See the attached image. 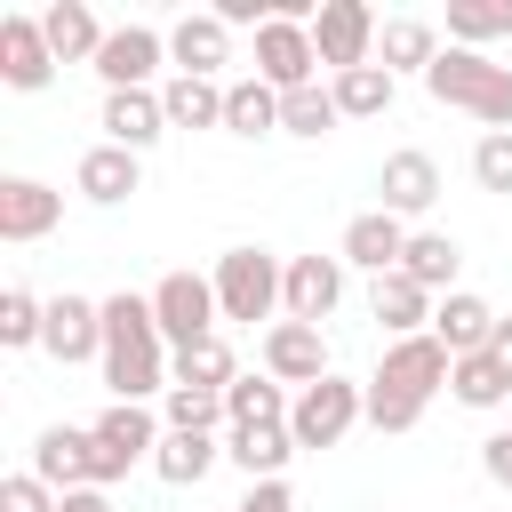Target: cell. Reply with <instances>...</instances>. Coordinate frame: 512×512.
<instances>
[{
    "label": "cell",
    "instance_id": "11",
    "mask_svg": "<svg viewBox=\"0 0 512 512\" xmlns=\"http://www.w3.org/2000/svg\"><path fill=\"white\" fill-rule=\"evenodd\" d=\"M56 216H64V192H48L40 176H0V240H8V248L48 240Z\"/></svg>",
    "mask_w": 512,
    "mask_h": 512
},
{
    "label": "cell",
    "instance_id": "36",
    "mask_svg": "<svg viewBox=\"0 0 512 512\" xmlns=\"http://www.w3.org/2000/svg\"><path fill=\"white\" fill-rule=\"evenodd\" d=\"M160 424H168V432H216V424H232V416H224V392L168 384V400H160Z\"/></svg>",
    "mask_w": 512,
    "mask_h": 512
},
{
    "label": "cell",
    "instance_id": "1",
    "mask_svg": "<svg viewBox=\"0 0 512 512\" xmlns=\"http://www.w3.org/2000/svg\"><path fill=\"white\" fill-rule=\"evenodd\" d=\"M104 384H112V400H168V336H160V320H152V296H104Z\"/></svg>",
    "mask_w": 512,
    "mask_h": 512
},
{
    "label": "cell",
    "instance_id": "41",
    "mask_svg": "<svg viewBox=\"0 0 512 512\" xmlns=\"http://www.w3.org/2000/svg\"><path fill=\"white\" fill-rule=\"evenodd\" d=\"M232 512H296V496H288V480H248V496Z\"/></svg>",
    "mask_w": 512,
    "mask_h": 512
},
{
    "label": "cell",
    "instance_id": "33",
    "mask_svg": "<svg viewBox=\"0 0 512 512\" xmlns=\"http://www.w3.org/2000/svg\"><path fill=\"white\" fill-rule=\"evenodd\" d=\"M328 96H336V112H344V120H376V112H392V72H384V64L336 72V80H328Z\"/></svg>",
    "mask_w": 512,
    "mask_h": 512
},
{
    "label": "cell",
    "instance_id": "21",
    "mask_svg": "<svg viewBox=\"0 0 512 512\" xmlns=\"http://www.w3.org/2000/svg\"><path fill=\"white\" fill-rule=\"evenodd\" d=\"M168 56H176V72H192V80H216V64L232 56V24H224L216 8H200V16H184V24L168 32Z\"/></svg>",
    "mask_w": 512,
    "mask_h": 512
},
{
    "label": "cell",
    "instance_id": "26",
    "mask_svg": "<svg viewBox=\"0 0 512 512\" xmlns=\"http://www.w3.org/2000/svg\"><path fill=\"white\" fill-rule=\"evenodd\" d=\"M456 264H464V248H456L448 232H408V256H400V272H408L416 288H432V296H456Z\"/></svg>",
    "mask_w": 512,
    "mask_h": 512
},
{
    "label": "cell",
    "instance_id": "42",
    "mask_svg": "<svg viewBox=\"0 0 512 512\" xmlns=\"http://www.w3.org/2000/svg\"><path fill=\"white\" fill-rule=\"evenodd\" d=\"M480 472H488L496 488H512V432H488V440H480Z\"/></svg>",
    "mask_w": 512,
    "mask_h": 512
},
{
    "label": "cell",
    "instance_id": "12",
    "mask_svg": "<svg viewBox=\"0 0 512 512\" xmlns=\"http://www.w3.org/2000/svg\"><path fill=\"white\" fill-rule=\"evenodd\" d=\"M344 304V256H288V288H280V312L320 328L328 312Z\"/></svg>",
    "mask_w": 512,
    "mask_h": 512
},
{
    "label": "cell",
    "instance_id": "22",
    "mask_svg": "<svg viewBox=\"0 0 512 512\" xmlns=\"http://www.w3.org/2000/svg\"><path fill=\"white\" fill-rule=\"evenodd\" d=\"M72 184H80V200L120 208V200L144 184V168H136V152H120V144H88V152H80V168H72Z\"/></svg>",
    "mask_w": 512,
    "mask_h": 512
},
{
    "label": "cell",
    "instance_id": "39",
    "mask_svg": "<svg viewBox=\"0 0 512 512\" xmlns=\"http://www.w3.org/2000/svg\"><path fill=\"white\" fill-rule=\"evenodd\" d=\"M472 176H480V192H512V136L504 128L472 144Z\"/></svg>",
    "mask_w": 512,
    "mask_h": 512
},
{
    "label": "cell",
    "instance_id": "28",
    "mask_svg": "<svg viewBox=\"0 0 512 512\" xmlns=\"http://www.w3.org/2000/svg\"><path fill=\"white\" fill-rule=\"evenodd\" d=\"M376 48H384V72H432V64H440V32H432L424 16H392V24L376 32Z\"/></svg>",
    "mask_w": 512,
    "mask_h": 512
},
{
    "label": "cell",
    "instance_id": "34",
    "mask_svg": "<svg viewBox=\"0 0 512 512\" xmlns=\"http://www.w3.org/2000/svg\"><path fill=\"white\" fill-rule=\"evenodd\" d=\"M288 408H296V400H280L272 376H232V392H224L232 432H240V424H288Z\"/></svg>",
    "mask_w": 512,
    "mask_h": 512
},
{
    "label": "cell",
    "instance_id": "37",
    "mask_svg": "<svg viewBox=\"0 0 512 512\" xmlns=\"http://www.w3.org/2000/svg\"><path fill=\"white\" fill-rule=\"evenodd\" d=\"M496 32H512V0H448V40L456 48H480Z\"/></svg>",
    "mask_w": 512,
    "mask_h": 512
},
{
    "label": "cell",
    "instance_id": "6",
    "mask_svg": "<svg viewBox=\"0 0 512 512\" xmlns=\"http://www.w3.org/2000/svg\"><path fill=\"white\" fill-rule=\"evenodd\" d=\"M152 320H160L168 352H184V344L216 336V320H224V304H216V280H200V272H168V280L152 288Z\"/></svg>",
    "mask_w": 512,
    "mask_h": 512
},
{
    "label": "cell",
    "instance_id": "15",
    "mask_svg": "<svg viewBox=\"0 0 512 512\" xmlns=\"http://www.w3.org/2000/svg\"><path fill=\"white\" fill-rule=\"evenodd\" d=\"M376 192H384V200H376V208H384V216H400V224H408V216H424V208H432V200H440V160H432V152H416V144H408V152H392V160H384V168H376Z\"/></svg>",
    "mask_w": 512,
    "mask_h": 512
},
{
    "label": "cell",
    "instance_id": "38",
    "mask_svg": "<svg viewBox=\"0 0 512 512\" xmlns=\"http://www.w3.org/2000/svg\"><path fill=\"white\" fill-rule=\"evenodd\" d=\"M40 328H48V304H40L32 288H8V296H0V344L24 352V344H40Z\"/></svg>",
    "mask_w": 512,
    "mask_h": 512
},
{
    "label": "cell",
    "instance_id": "18",
    "mask_svg": "<svg viewBox=\"0 0 512 512\" xmlns=\"http://www.w3.org/2000/svg\"><path fill=\"white\" fill-rule=\"evenodd\" d=\"M96 128H104V144H120V152H144V144H160V136H168V104H160L152 88H112Z\"/></svg>",
    "mask_w": 512,
    "mask_h": 512
},
{
    "label": "cell",
    "instance_id": "3",
    "mask_svg": "<svg viewBox=\"0 0 512 512\" xmlns=\"http://www.w3.org/2000/svg\"><path fill=\"white\" fill-rule=\"evenodd\" d=\"M424 88H432L440 104L472 112L488 136H496V128L512 136V64H488L480 48H440V64L424 72Z\"/></svg>",
    "mask_w": 512,
    "mask_h": 512
},
{
    "label": "cell",
    "instance_id": "10",
    "mask_svg": "<svg viewBox=\"0 0 512 512\" xmlns=\"http://www.w3.org/2000/svg\"><path fill=\"white\" fill-rule=\"evenodd\" d=\"M312 64H320V48H312V24H288V16H272V24L256 32V80H272L280 96H288V88H312Z\"/></svg>",
    "mask_w": 512,
    "mask_h": 512
},
{
    "label": "cell",
    "instance_id": "32",
    "mask_svg": "<svg viewBox=\"0 0 512 512\" xmlns=\"http://www.w3.org/2000/svg\"><path fill=\"white\" fill-rule=\"evenodd\" d=\"M216 456H224V448H216L208 432H168V440H160V456H152V472H160L168 488H200Z\"/></svg>",
    "mask_w": 512,
    "mask_h": 512
},
{
    "label": "cell",
    "instance_id": "43",
    "mask_svg": "<svg viewBox=\"0 0 512 512\" xmlns=\"http://www.w3.org/2000/svg\"><path fill=\"white\" fill-rule=\"evenodd\" d=\"M56 512H112V496H104V488H72Z\"/></svg>",
    "mask_w": 512,
    "mask_h": 512
},
{
    "label": "cell",
    "instance_id": "9",
    "mask_svg": "<svg viewBox=\"0 0 512 512\" xmlns=\"http://www.w3.org/2000/svg\"><path fill=\"white\" fill-rule=\"evenodd\" d=\"M376 16H368V0H328L320 8V24H312V48H320V64L328 72H360V64H376Z\"/></svg>",
    "mask_w": 512,
    "mask_h": 512
},
{
    "label": "cell",
    "instance_id": "44",
    "mask_svg": "<svg viewBox=\"0 0 512 512\" xmlns=\"http://www.w3.org/2000/svg\"><path fill=\"white\" fill-rule=\"evenodd\" d=\"M488 352H496V360L512 368V320H496V336H488Z\"/></svg>",
    "mask_w": 512,
    "mask_h": 512
},
{
    "label": "cell",
    "instance_id": "20",
    "mask_svg": "<svg viewBox=\"0 0 512 512\" xmlns=\"http://www.w3.org/2000/svg\"><path fill=\"white\" fill-rule=\"evenodd\" d=\"M368 312H376V328L400 344V336H424V328H432L440 296H432V288H416L408 272H384V280H376V296H368Z\"/></svg>",
    "mask_w": 512,
    "mask_h": 512
},
{
    "label": "cell",
    "instance_id": "40",
    "mask_svg": "<svg viewBox=\"0 0 512 512\" xmlns=\"http://www.w3.org/2000/svg\"><path fill=\"white\" fill-rule=\"evenodd\" d=\"M64 496L40 480V472H16V480H0V512H56Z\"/></svg>",
    "mask_w": 512,
    "mask_h": 512
},
{
    "label": "cell",
    "instance_id": "5",
    "mask_svg": "<svg viewBox=\"0 0 512 512\" xmlns=\"http://www.w3.org/2000/svg\"><path fill=\"white\" fill-rule=\"evenodd\" d=\"M360 416H368V384H352V376H320V384L296 392L288 432H296V448H336Z\"/></svg>",
    "mask_w": 512,
    "mask_h": 512
},
{
    "label": "cell",
    "instance_id": "23",
    "mask_svg": "<svg viewBox=\"0 0 512 512\" xmlns=\"http://www.w3.org/2000/svg\"><path fill=\"white\" fill-rule=\"evenodd\" d=\"M432 336L448 344V360H464V352H488V336H496V312H488V296H472V288L440 296V312H432Z\"/></svg>",
    "mask_w": 512,
    "mask_h": 512
},
{
    "label": "cell",
    "instance_id": "24",
    "mask_svg": "<svg viewBox=\"0 0 512 512\" xmlns=\"http://www.w3.org/2000/svg\"><path fill=\"white\" fill-rule=\"evenodd\" d=\"M40 32H48L56 64H96V48L112 40V32L96 24V8H88V0H56V8L40 16Z\"/></svg>",
    "mask_w": 512,
    "mask_h": 512
},
{
    "label": "cell",
    "instance_id": "17",
    "mask_svg": "<svg viewBox=\"0 0 512 512\" xmlns=\"http://www.w3.org/2000/svg\"><path fill=\"white\" fill-rule=\"evenodd\" d=\"M0 80L24 88V96L56 80V48H48L40 16H0Z\"/></svg>",
    "mask_w": 512,
    "mask_h": 512
},
{
    "label": "cell",
    "instance_id": "2",
    "mask_svg": "<svg viewBox=\"0 0 512 512\" xmlns=\"http://www.w3.org/2000/svg\"><path fill=\"white\" fill-rule=\"evenodd\" d=\"M448 344L424 328V336H400V344H384V368L368 376V424L376 432H416L424 424V400L448 384Z\"/></svg>",
    "mask_w": 512,
    "mask_h": 512
},
{
    "label": "cell",
    "instance_id": "35",
    "mask_svg": "<svg viewBox=\"0 0 512 512\" xmlns=\"http://www.w3.org/2000/svg\"><path fill=\"white\" fill-rule=\"evenodd\" d=\"M336 120H344V112H336V96H328L320 80H312V88H288V96H280V128H288V136H304V144H320V136L336 128Z\"/></svg>",
    "mask_w": 512,
    "mask_h": 512
},
{
    "label": "cell",
    "instance_id": "29",
    "mask_svg": "<svg viewBox=\"0 0 512 512\" xmlns=\"http://www.w3.org/2000/svg\"><path fill=\"white\" fill-rule=\"evenodd\" d=\"M160 104H168V128H224V80L176 72V80L160 88Z\"/></svg>",
    "mask_w": 512,
    "mask_h": 512
},
{
    "label": "cell",
    "instance_id": "31",
    "mask_svg": "<svg viewBox=\"0 0 512 512\" xmlns=\"http://www.w3.org/2000/svg\"><path fill=\"white\" fill-rule=\"evenodd\" d=\"M448 392H456L464 408H504V400H512V368H504L496 352H464V360L448 368Z\"/></svg>",
    "mask_w": 512,
    "mask_h": 512
},
{
    "label": "cell",
    "instance_id": "16",
    "mask_svg": "<svg viewBox=\"0 0 512 512\" xmlns=\"http://www.w3.org/2000/svg\"><path fill=\"white\" fill-rule=\"evenodd\" d=\"M264 376L272 384H320V376H336L328 368V344H320V328H304V320H280V328H264Z\"/></svg>",
    "mask_w": 512,
    "mask_h": 512
},
{
    "label": "cell",
    "instance_id": "27",
    "mask_svg": "<svg viewBox=\"0 0 512 512\" xmlns=\"http://www.w3.org/2000/svg\"><path fill=\"white\" fill-rule=\"evenodd\" d=\"M168 376H176V384H192V392H232L240 360H232V344H224V336H200V344L168 352Z\"/></svg>",
    "mask_w": 512,
    "mask_h": 512
},
{
    "label": "cell",
    "instance_id": "25",
    "mask_svg": "<svg viewBox=\"0 0 512 512\" xmlns=\"http://www.w3.org/2000/svg\"><path fill=\"white\" fill-rule=\"evenodd\" d=\"M224 456H232L248 480H280V472H288V456H304V448H296V432H288V424H240V432L224 440Z\"/></svg>",
    "mask_w": 512,
    "mask_h": 512
},
{
    "label": "cell",
    "instance_id": "30",
    "mask_svg": "<svg viewBox=\"0 0 512 512\" xmlns=\"http://www.w3.org/2000/svg\"><path fill=\"white\" fill-rule=\"evenodd\" d=\"M224 128H232V136H272V128H280V88L256 80V72L232 80V88H224Z\"/></svg>",
    "mask_w": 512,
    "mask_h": 512
},
{
    "label": "cell",
    "instance_id": "19",
    "mask_svg": "<svg viewBox=\"0 0 512 512\" xmlns=\"http://www.w3.org/2000/svg\"><path fill=\"white\" fill-rule=\"evenodd\" d=\"M344 264H360V272H400V256H408V224L400 216H384V208H368V216H352L344 224V248H336Z\"/></svg>",
    "mask_w": 512,
    "mask_h": 512
},
{
    "label": "cell",
    "instance_id": "4",
    "mask_svg": "<svg viewBox=\"0 0 512 512\" xmlns=\"http://www.w3.org/2000/svg\"><path fill=\"white\" fill-rule=\"evenodd\" d=\"M280 288H288V264H272L264 248H224L216 256V304H224V320H272Z\"/></svg>",
    "mask_w": 512,
    "mask_h": 512
},
{
    "label": "cell",
    "instance_id": "13",
    "mask_svg": "<svg viewBox=\"0 0 512 512\" xmlns=\"http://www.w3.org/2000/svg\"><path fill=\"white\" fill-rule=\"evenodd\" d=\"M40 352L48 360H104V304L88 296H48V328H40Z\"/></svg>",
    "mask_w": 512,
    "mask_h": 512
},
{
    "label": "cell",
    "instance_id": "14",
    "mask_svg": "<svg viewBox=\"0 0 512 512\" xmlns=\"http://www.w3.org/2000/svg\"><path fill=\"white\" fill-rule=\"evenodd\" d=\"M160 56H168V32H152V24H120V32L96 48V80H104V96H112V88H144V80L160 72Z\"/></svg>",
    "mask_w": 512,
    "mask_h": 512
},
{
    "label": "cell",
    "instance_id": "8",
    "mask_svg": "<svg viewBox=\"0 0 512 512\" xmlns=\"http://www.w3.org/2000/svg\"><path fill=\"white\" fill-rule=\"evenodd\" d=\"M32 472H40L56 496H72V488H104L96 432H80V424H48V432L32 440Z\"/></svg>",
    "mask_w": 512,
    "mask_h": 512
},
{
    "label": "cell",
    "instance_id": "7",
    "mask_svg": "<svg viewBox=\"0 0 512 512\" xmlns=\"http://www.w3.org/2000/svg\"><path fill=\"white\" fill-rule=\"evenodd\" d=\"M88 432H96V456H104V488H112V480H120L128 464L160 456V440H168V424H160V416H152L144 400H112V408H104V416H96Z\"/></svg>",
    "mask_w": 512,
    "mask_h": 512
}]
</instances>
